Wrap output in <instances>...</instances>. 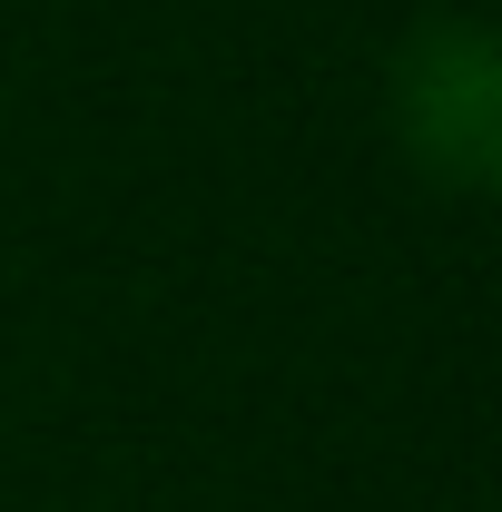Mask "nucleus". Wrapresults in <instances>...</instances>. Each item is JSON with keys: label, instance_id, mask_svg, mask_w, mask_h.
I'll return each mask as SVG.
<instances>
[{"label": "nucleus", "instance_id": "obj_1", "mask_svg": "<svg viewBox=\"0 0 502 512\" xmlns=\"http://www.w3.org/2000/svg\"><path fill=\"white\" fill-rule=\"evenodd\" d=\"M394 148L453 197L502 188V30L483 10H424L384 60Z\"/></svg>", "mask_w": 502, "mask_h": 512}]
</instances>
